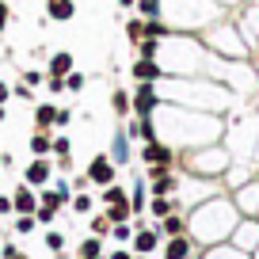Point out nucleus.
I'll use <instances>...</instances> for the list:
<instances>
[{
	"mask_svg": "<svg viewBox=\"0 0 259 259\" xmlns=\"http://www.w3.org/2000/svg\"><path fill=\"white\" fill-rule=\"evenodd\" d=\"M46 248H50V251H61V248H65V233L50 229V233H46Z\"/></svg>",
	"mask_w": 259,
	"mask_h": 259,
	"instance_id": "de8ad7c7",
	"label": "nucleus"
},
{
	"mask_svg": "<svg viewBox=\"0 0 259 259\" xmlns=\"http://www.w3.org/2000/svg\"><path fill=\"white\" fill-rule=\"evenodd\" d=\"M0 103H12V84L0 80Z\"/></svg>",
	"mask_w": 259,
	"mask_h": 259,
	"instance_id": "864d4df0",
	"label": "nucleus"
},
{
	"mask_svg": "<svg viewBox=\"0 0 259 259\" xmlns=\"http://www.w3.org/2000/svg\"><path fill=\"white\" fill-rule=\"evenodd\" d=\"M183 168L191 176H202V179H218L225 176V168L233 164V153H229L225 141H213V145H198V149H183L179 153Z\"/></svg>",
	"mask_w": 259,
	"mask_h": 259,
	"instance_id": "6e6552de",
	"label": "nucleus"
},
{
	"mask_svg": "<svg viewBox=\"0 0 259 259\" xmlns=\"http://www.w3.org/2000/svg\"><path fill=\"white\" fill-rule=\"evenodd\" d=\"M130 156H134V149H130V134L118 126V130H114V141H111V160L122 168V164H130Z\"/></svg>",
	"mask_w": 259,
	"mask_h": 259,
	"instance_id": "393cba45",
	"label": "nucleus"
},
{
	"mask_svg": "<svg viewBox=\"0 0 259 259\" xmlns=\"http://www.w3.org/2000/svg\"><path fill=\"white\" fill-rule=\"evenodd\" d=\"M12 206H16V213H34V210H38V194H34V187L19 183L16 191H12Z\"/></svg>",
	"mask_w": 259,
	"mask_h": 259,
	"instance_id": "5701e85b",
	"label": "nucleus"
},
{
	"mask_svg": "<svg viewBox=\"0 0 259 259\" xmlns=\"http://www.w3.org/2000/svg\"><path fill=\"white\" fill-rule=\"evenodd\" d=\"M156 88H160L164 103H179V107H191V111L229 114L236 107H244L240 96H233L225 84L210 80V76H164Z\"/></svg>",
	"mask_w": 259,
	"mask_h": 259,
	"instance_id": "f03ea898",
	"label": "nucleus"
},
{
	"mask_svg": "<svg viewBox=\"0 0 259 259\" xmlns=\"http://www.w3.org/2000/svg\"><path fill=\"white\" fill-rule=\"evenodd\" d=\"M255 259H259V248H255Z\"/></svg>",
	"mask_w": 259,
	"mask_h": 259,
	"instance_id": "680f3d73",
	"label": "nucleus"
},
{
	"mask_svg": "<svg viewBox=\"0 0 259 259\" xmlns=\"http://www.w3.org/2000/svg\"><path fill=\"white\" fill-rule=\"evenodd\" d=\"M46 92H50V96H65V76H46Z\"/></svg>",
	"mask_w": 259,
	"mask_h": 259,
	"instance_id": "49530a36",
	"label": "nucleus"
},
{
	"mask_svg": "<svg viewBox=\"0 0 259 259\" xmlns=\"http://www.w3.org/2000/svg\"><path fill=\"white\" fill-rule=\"evenodd\" d=\"M12 96H16V99H27V103H31V99H34V88H27V84L19 80V84H12Z\"/></svg>",
	"mask_w": 259,
	"mask_h": 259,
	"instance_id": "8fccbe9b",
	"label": "nucleus"
},
{
	"mask_svg": "<svg viewBox=\"0 0 259 259\" xmlns=\"http://www.w3.org/2000/svg\"><path fill=\"white\" fill-rule=\"evenodd\" d=\"M57 213H61V210H54V206H42V202H38L34 218H38V225H54V218H57Z\"/></svg>",
	"mask_w": 259,
	"mask_h": 259,
	"instance_id": "a18cd8bd",
	"label": "nucleus"
},
{
	"mask_svg": "<svg viewBox=\"0 0 259 259\" xmlns=\"http://www.w3.org/2000/svg\"><path fill=\"white\" fill-rule=\"evenodd\" d=\"M107 218H111V225H118V221H130V218H134V206H130V202H114V206H107Z\"/></svg>",
	"mask_w": 259,
	"mask_h": 259,
	"instance_id": "f704fd0d",
	"label": "nucleus"
},
{
	"mask_svg": "<svg viewBox=\"0 0 259 259\" xmlns=\"http://www.w3.org/2000/svg\"><path fill=\"white\" fill-rule=\"evenodd\" d=\"M134 259H149V255H134Z\"/></svg>",
	"mask_w": 259,
	"mask_h": 259,
	"instance_id": "052dcab7",
	"label": "nucleus"
},
{
	"mask_svg": "<svg viewBox=\"0 0 259 259\" xmlns=\"http://www.w3.org/2000/svg\"><path fill=\"white\" fill-rule=\"evenodd\" d=\"M50 176H54V160H50V156H34V160L23 168V183L27 187H46Z\"/></svg>",
	"mask_w": 259,
	"mask_h": 259,
	"instance_id": "dca6fc26",
	"label": "nucleus"
},
{
	"mask_svg": "<svg viewBox=\"0 0 259 259\" xmlns=\"http://www.w3.org/2000/svg\"><path fill=\"white\" fill-rule=\"evenodd\" d=\"M111 111H114L118 122H126L130 114H134V111H130V88H126V84H118V88L111 92Z\"/></svg>",
	"mask_w": 259,
	"mask_h": 259,
	"instance_id": "a878e982",
	"label": "nucleus"
},
{
	"mask_svg": "<svg viewBox=\"0 0 259 259\" xmlns=\"http://www.w3.org/2000/svg\"><path fill=\"white\" fill-rule=\"evenodd\" d=\"M156 130H160L164 145L183 153V149H198V145L221 141V134H225V114L191 111V107H179V103H160V111H156Z\"/></svg>",
	"mask_w": 259,
	"mask_h": 259,
	"instance_id": "f257e3e1",
	"label": "nucleus"
},
{
	"mask_svg": "<svg viewBox=\"0 0 259 259\" xmlns=\"http://www.w3.org/2000/svg\"><path fill=\"white\" fill-rule=\"evenodd\" d=\"M221 141L229 145L233 160H251V164H259V114L248 111V114H240V118H236V114H229Z\"/></svg>",
	"mask_w": 259,
	"mask_h": 259,
	"instance_id": "423d86ee",
	"label": "nucleus"
},
{
	"mask_svg": "<svg viewBox=\"0 0 259 259\" xmlns=\"http://www.w3.org/2000/svg\"><path fill=\"white\" fill-rule=\"evenodd\" d=\"M0 213H16V206H12V194H0Z\"/></svg>",
	"mask_w": 259,
	"mask_h": 259,
	"instance_id": "603ef678",
	"label": "nucleus"
},
{
	"mask_svg": "<svg viewBox=\"0 0 259 259\" xmlns=\"http://www.w3.org/2000/svg\"><path fill=\"white\" fill-rule=\"evenodd\" d=\"M134 57H160V38H141L134 46Z\"/></svg>",
	"mask_w": 259,
	"mask_h": 259,
	"instance_id": "e433bc0d",
	"label": "nucleus"
},
{
	"mask_svg": "<svg viewBox=\"0 0 259 259\" xmlns=\"http://www.w3.org/2000/svg\"><path fill=\"white\" fill-rule=\"evenodd\" d=\"M221 179H225V183L236 191V187H244L248 179H255V164H251V160H233V164L225 168V176H221Z\"/></svg>",
	"mask_w": 259,
	"mask_h": 259,
	"instance_id": "412c9836",
	"label": "nucleus"
},
{
	"mask_svg": "<svg viewBox=\"0 0 259 259\" xmlns=\"http://www.w3.org/2000/svg\"><path fill=\"white\" fill-rule=\"evenodd\" d=\"M12 259H27V255H19V251H16V255H12Z\"/></svg>",
	"mask_w": 259,
	"mask_h": 259,
	"instance_id": "bf43d9fd",
	"label": "nucleus"
},
{
	"mask_svg": "<svg viewBox=\"0 0 259 259\" xmlns=\"http://www.w3.org/2000/svg\"><path fill=\"white\" fill-rule=\"evenodd\" d=\"M160 69L164 76H206V65H210V50L198 34H179L171 31L160 42Z\"/></svg>",
	"mask_w": 259,
	"mask_h": 259,
	"instance_id": "7ed1b4c3",
	"label": "nucleus"
},
{
	"mask_svg": "<svg viewBox=\"0 0 259 259\" xmlns=\"http://www.w3.org/2000/svg\"><path fill=\"white\" fill-rule=\"evenodd\" d=\"M160 88L156 84H130V111L138 114V118H149V114L160 111Z\"/></svg>",
	"mask_w": 259,
	"mask_h": 259,
	"instance_id": "1a4fd4ad",
	"label": "nucleus"
},
{
	"mask_svg": "<svg viewBox=\"0 0 259 259\" xmlns=\"http://www.w3.org/2000/svg\"><path fill=\"white\" fill-rule=\"evenodd\" d=\"M138 12L141 19H160V0H138Z\"/></svg>",
	"mask_w": 259,
	"mask_h": 259,
	"instance_id": "58836bf2",
	"label": "nucleus"
},
{
	"mask_svg": "<svg viewBox=\"0 0 259 259\" xmlns=\"http://www.w3.org/2000/svg\"><path fill=\"white\" fill-rule=\"evenodd\" d=\"M236 202L233 198H206L202 206H194L191 221H187V233H191V240H225V236H233L236 229Z\"/></svg>",
	"mask_w": 259,
	"mask_h": 259,
	"instance_id": "39448f33",
	"label": "nucleus"
},
{
	"mask_svg": "<svg viewBox=\"0 0 259 259\" xmlns=\"http://www.w3.org/2000/svg\"><path fill=\"white\" fill-rule=\"evenodd\" d=\"M233 236H236V248H240V251H255V248H259V218L236 221Z\"/></svg>",
	"mask_w": 259,
	"mask_h": 259,
	"instance_id": "f3484780",
	"label": "nucleus"
},
{
	"mask_svg": "<svg viewBox=\"0 0 259 259\" xmlns=\"http://www.w3.org/2000/svg\"><path fill=\"white\" fill-rule=\"evenodd\" d=\"M73 126V107H57V118H54V130H69Z\"/></svg>",
	"mask_w": 259,
	"mask_h": 259,
	"instance_id": "c03bdc74",
	"label": "nucleus"
},
{
	"mask_svg": "<svg viewBox=\"0 0 259 259\" xmlns=\"http://www.w3.org/2000/svg\"><path fill=\"white\" fill-rule=\"evenodd\" d=\"M31 118H34V130H54L57 103H54V99H38V103H34V111H31Z\"/></svg>",
	"mask_w": 259,
	"mask_h": 259,
	"instance_id": "b1692460",
	"label": "nucleus"
},
{
	"mask_svg": "<svg viewBox=\"0 0 259 259\" xmlns=\"http://www.w3.org/2000/svg\"><path fill=\"white\" fill-rule=\"evenodd\" d=\"M73 210L76 213H92V210H96V198H92V194H73Z\"/></svg>",
	"mask_w": 259,
	"mask_h": 259,
	"instance_id": "79ce46f5",
	"label": "nucleus"
},
{
	"mask_svg": "<svg viewBox=\"0 0 259 259\" xmlns=\"http://www.w3.org/2000/svg\"><path fill=\"white\" fill-rule=\"evenodd\" d=\"M88 229H92V236H111V218L107 213H92Z\"/></svg>",
	"mask_w": 259,
	"mask_h": 259,
	"instance_id": "4c0bfd02",
	"label": "nucleus"
},
{
	"mask_svg": "<svg viewBox=\"0 0 259 259\" xmlns=\"http://www.w3.org/2000/svg\"><path fill=\"white\" fill-rule=\"evenodd\" d=\"M160 233H164V236H183V233H187V218H183L179 210H171L168 218H160Z\"/></svg>",
	"mask_w": 259,
	"mask_h": 259,
	"instance_id": "c85d7f7f",
	"label": "nucleus"
},
{
	"mask_svg": "<svg viewBox=\"0 0 259 259\" xmlns=\"http://www.w3.org/2000/svg\"><path fill=\"white\" fill-rule=\"evenodd\" d=\"M134 233H138V229L130 225V221H118V225H111V236H114L118 244H130V240H134Z\"/></svg>",
	"mask_w": 259,
	"mask_h": 259,
	"instance_id": "ea45409f",
	"label": "nucleus"
},
{
	"mask_svg": "<svg viewBox=\"0 0 259 259\" xmlns=\"http://www.w3.org/2000/svg\"><path fill=\"white\" fill-rule=\"evenodd\" d=\"M114 4H118L122 12H134V8H138V0H114Z\"/></svg>",
	"mask_w": 259,
	"mask_h": 259,
	"instance_id": "6e6d98bb",
	"label": "nucleus"
},
{
	"mask_svg": "<svg viewBox=\"0 0 259 259\" xmlns=\"http://www.w3.org/2000/svg\"><path fill=\"white\" fill-rule=\"evenodd\" d=\"M34 229H38V218H34V213H19L16 218V233H34Z\"/></svg>",
	"mask_w": 259,
	"mask_h": 259,
	"instance_id": "37998d69",
	"label": "nucleus"
},
{
	"mask_svg": "<svg viewBox=\"0 0 259 259\" xmlns=\"http://www.w3.org/2000/svg\"><path fill=\"white\" fill-rule=\"evenodd\" d=\"M255 57H259V54H255Z\"/></svg>",
	"mask_w": 259,
	"mask_h": 259,
	"instance_id": "0e129e2a",
	"label": "nucleus"
},
{
	"mask_svg": "<svg viewBox=\"0 0 259 259\" xmlns=\"http://www.w3.org/2000/svg\"><path fill=\"white\" fill-rule=\"evenodd\" d=\"M160 255H164V259H191V255H194V240H191V233H183V236H168V240H164V248H160Z\"/></svg>",
	"mask_w": 259,
	"mask_h": 259,
	"instance_id": "aec40b11",
	"label": "nucleus"
},
{
	"mask_svg": "<svg viewBox=\"0 0 259 259\" xmlns=\"http://www.w3.org/2000/svg\"><path fill=\"white\" fill-rule=\"evenodd\" d=\"M130 206H134V213H141L149 206V183H145V179L134 183V191H130Z\"/></svg>",
	"mask_w": 259,
	"mask_h": 259,
	"instance_id": "2f4dec72",
	"label": "nucleus"
},
{
	"mask_svg": "<svg viewBox=\"0 0 259 259\" xmlns=\"http://www.w3.org/2000/svg\"><path fill=\"white\" fill-rule=\"evenodd\" d=\"M164 69L156 57H134L130 61V84H160Z\"/></svg>",
	"mask_w": 259,
	"mask_h": 259,
	"instance_id": "f8f14e48",
	"label": "nucleus"
},
{
	"mask_svg": "<svg viewBox=\"0 0 259 259\" xmlns=\"http://www.w3.org/2000/svg\"><path fill=\"white\" fill-rule=\"evenodd\" d=\"M160 225L156 229H138L134 233V240H130V248H134V255H153L156 248H160Z\"/></svg>",
	"mask_w": 259,
	"mask_h": 259,
	"instance_id": "a211bd4d",
	"label": "nucleus"
},
{
	"mask_svg": "<svg viewBox=\"0 0 259 259\" xmlns=\"http://www.w3.org/2000/svg\"><path fill=\"white\" fill-rule=\"evenodd\" d=\"M198 38L206 42V50L210 54H218V57H255L251 54V46L244 42V34H240V27H236V19L233 16H225V19H218L213 27H206Z\"/></svg>",
	"mask_w": 259,
	"mask_h": 259,
	"instance_id": "0eeeda50",
	"label": "nucleus"
},
{
	"mask_svg": "<svg viewBox=\"0 0 259 259\" xmlns=\"http://www.w3.org/2000/svg\"><path fill=\"white\" fill-rule=\"evenodd\" d=\"M76 69V57L69 54V50H54V54L46 57V76H65Z\"/></svg>",
	"mask_w": 259,
	"mask_h": 259,
	"instance_id": "4be33fe9",
	"label": "nucleus"
},
{
	"mask_svg": "<svg viewBox=\"0 0 259 259\" xmlns=\"http://www.w3.org/2000/svg\"><path fill=\"white\" fill-rule=\"evenodd\" d=\"M236 27H240L244 42L251 46V54H259V0H244L240 8L233 12Z\"/></svg>",
	"mask_w": 259,
	"mask_h": 259,
	"instance_id": "9d476101",
	"label": "nucleus"
},
{
	"mask_svg": "<svg viewBox=\"0 0 259 259\" xmlns=\"http://www.w3.org/2000/svg\"><path fill=\"white\" fill-rule=\"evenodd\" d=\"M160 16L179 34H202L206 27L225 19L229 12L221 8L218 0H160Z\"/></svg>",
	"mask_w": 259,
	"mask_h": 259,
	"instance_id": "20e7f679",
	"label": "nucleus"
},
{
	"mask_svg": "<svg viewBox=\"0 0 259 259\" xmlns=\"http://www.w3.org/2000/svg\"><path fill=\"white\" fill-rule=\"evenodd\" d=\"M218 4H221V8H225V12H229V16H233V12L240 8V4H244V0H218Z\"/></svg>",
	"mask_w": 259,
	"mask_h": 259,
	"instance_id": "5fc2aeb1",
	"label": "nucleus"
},
{
	"mask_svg": "<svg viewBox=\"0 0 259 259\" xmlns=\"http://www.w3.org/2000/svg\"><path fill=\"white\" fill-rule=\"evenodd\" d=\"M179 179L176 168H164V164H153V168L145 171V183H149V194H176L179 191Z\"/></svg>",
	"mask_w": 259,
	"mask_h": 259,
	"instance_id": "9b49d317",
	"label": "nucleus"
},
{
	"mask_svg": "<svg viewBox=\"0 0 259 259\" xmlns=\"http://www.w3.org/2000/svg\"><path fill=\"white\" fill-rule=\"evenodd\" d=\"M99 202H103V206H114V202H130V191L118 183V179H114V183H107L103 191H99Z\"/></svg>",
	"mask_w": 259,
	"mask_h": 259,
	"instance_id": "c756f323",
	"label": "nucleus"
},
{
	"mask_svg": "<svg viewBox=\"0 0 259 259\" xmlns=\"http://www.w3.org/2000/svg\"><path fill=\"white\" fill-rule=\"evenodd\" d=\"M103 259H107V255H103Z\"/></svg>",
	"mask_w": 259,
	"mask_h": 259,
	"instance_id": "e2e57ef3",
	"label": "nucleus"
},
{
	"mask_svg": "<svg viewBox=\"0 0 259 259\" xmlns=\"http://www.w3.org/2000/svg\"><path fill=\"white\" fill-rule=\"evenodd\" d=\"M8 23H12V4H8V0H0V34L8 31Z\"/></svg>",
	"mask_w": 259,
	"mask_h": 259,
	"instance_id": "09e8293b",
	"label": "nucleus"
},
{
	"mask_svg": "<svg viewBox=\"0 0 259 259\" xmlns=\"http://www.w3.org/2000/svg\"><path fill=\"white\" fill-rule=\"evenodd\" d=\"M122 34H126V42H130V50L138 46L141 38H145V19L138 16V12H130V19L122 23Z\"/></svg>",
	"mask_w": 259,
	"mask_h": 259,
	"instance_id": "bb28decb",
	"label": "nucleus"
},
{
	"mask_svg": "<svg viewBox=\"0 0 259 259\" xmlns=\"http://www.w3.org/2000/svg\"><path fill=\"white\" fill-rule=\"evenodd\" d=\"M76 259H103V236H84L76 248Z\"/></svg>",
	"mask_w": 259,
	"mask_h": 259,
	"instance_id": "7c9ffc66",
	"label": "nucleus"
},
{
	"mask_svg": "<svg viewBox=\"0 0 259 259\" xmlns=\"http://www.w3.org/2000/svg\"><path fill=\"white\" fill-rule=\"evenodd\" d=\"M19 80H23L27 88H46V69H27Z\"/></svg>",
	"mask_w": 259,
	"mask_h": 259,
	"instance_id": "a19ab883",
	"label": "nucleus"
},
{
	"mask_svg": "<svg viewBox=\"0 0 259 259\" xmlns=\"http://www.w3.org/2000/svg\"><path fill=\"white\" fill-rule=\"evenodd\" d=\"M202 259H248V251H240V248H236V244H233V248H225V244H221V248H218V244H213V248L206 251Z\"/></svg>",
	"mask_w": 259,
	"mask_h": 259,
	"instance_id": "473e14b6",
	"label": "nucleus"
},
{
	"mask_svg": "<svg viewBox=\"0 0 259 259\" xmlns=\"http://www.w3.org/2000/svg\"><path fill=\"white\" fill-rule=\"evenodd\" d=\"M84 176H88V183H96V187H107V183H114V179H118V164L111 160V153H96Z\"/></svg>",
	"mask_w": 259,
	"mask_h": 259,
	"instance_id": "ddd939ff",
	"label": "nucleus"
},
{
	"mask_svg": "<svg viewBox=\"0 0 259 259\" xmlns=\"http://www.w3.org/2000/svg\"><path fill=\"white\" fill-rule=\"evenodd\" d=\"M42 12H46L50 23H73L76 19V0H46Z\"/></svg>",
	"mask_w": 259,
	"mask_h": 259,
	"instance_id": "6ab92c4d",
	"label": "nucleus"
},
{
	"mask_svg": "<svg viewBox=\"0 0 259 259\" xmlns=\"http://www.w3.org/2000/svg\"><path fill=\"white\" fill-rule=\"evenodd\" d=\"M4 118H8V103H0V122H4Z\"/></svg>",
	"mask_w": 259,
	"mask_h": 259,
	"instance_id": "13d9d810",
	"label": "nucleus"
},
{
	"mask_svg": "<svg viewBox=\"0 0 259 259\" xmlns=\"http://www.w3.org/2000/svg\"><path fill=\"white\" fill-rule=\"evenodd\" d=\"M27 149H31L34 156H50V153H54V138H50V130H34L31 141H27Z\"/></svg>",
	"mask_w": 259,
	"mask_h": 259,
	"instance_id": "cd10ccee",
	"label": "nucleus"
},
{
	"mask_svg": "<svg viewBox=\"0 0 259 259\" xmlns=\"http://www.w3.org/2000/svg\"><path fill=\"white\" fill-rule=\"evenodd\" d=\"M138 156L149 164V168H153V164H164V168H176V160H179V153H176L171 145H164V141H145Z\"/></svg>",
	"mask_w": 259,
	"mask_h": 259,
	"instance_id": "2eb2a0df",
	"label": "nucleus"
},
{
	"mask_svg": "<svg viewBox=\"0 0 259 259\" xmlns=\"http://www.w3.org/2000/svg\"><path fill=\"white\" fill-rule=\"evenodd\" d=\"M84 88H88V76H84L80 69H73V73H65V92H69V96H80Z\"/></svg>",
	"mask_w": 259,
	"mask_h": 259,
	"instance_id": "72a5a7b5",
	"label": "nucleus"
},
{
	"mask_svg": "<svg viewBox=\"0 0 259 259\" xmlns=\"http://www.w3.org/2000/svg\"><path fill=\"white\" fill-rule=\"evenodd\" d=\"M233 202L244 218H259V179H248L244 187L233 191Z\"/></svg>",
	"mask_w": 259,
	"mask_h": 259,
	"instance_id": "4468645a",
	"label": "nucleus"
},
{
	"mask_svg": "<svg viewBox=\"0 0 259 259\" xmlns=\"http://www.w3.org/2000/svg\"><path fill=\"white\" fill-rule=\"evenodd\" d=\"M107 259H134V255H130L126 248H118V251H114V255H107Z\"/></svg>",
	"mask_w": 259,
	"mask_h": 259,
	"instance_id": "4d7b16f0",
	"label": "nucleus"
},
{
	"mask_svg": "<svg viewBox=\"0 0 259 259\" xmlns=\"http://www.w3.org/2000/svg\"><path fill=\"white\" fill-rule=\"evenodd\" d=\"M168 34H171V27L168 23H164V16L160 19H145V38H168Z\"/></svg>",
	"mask_w": 259,
	"mask_h": 259,
	"instance_id": "c9c22d12",
	"label": "nucleus"
},
{
	"mask_svg": "<svg viewBox=\"0 0 259 259\" xmlns=\"http://www.w3.org/2000/svg\"><path fill=\"white\" fill-rule=\"evenodd\" d=\"M54 191L61 194L65 202H73V187H69V179H54Z\"/></svg>",
	"mask_w": 259,
	"mask_h": 259,
	"instance_id": "3c124183",
	"label": "nucleus"
}]
</instances>
